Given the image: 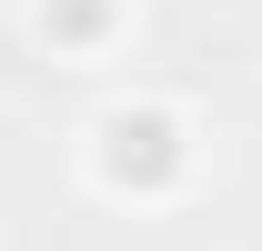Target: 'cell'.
I'll return each instance as SVG.
<instances>
[{
    "instance_id": "obj_1",
    "label": "cell",
    "mask_w": 262,
    "mask_h": 251,
    "mask_svg": "<svg viewBox=\"0 0 262 251\" xmlns=\"http://www.w3.org/2000/svg\"><path fill=\"white\" fill-rule=\"evenodd\" d=\"M101 171L111 181H171L182 171V121L171 111H111L101 121Z\"/></svg>"
},
{
    "instance_id": "obj_2",
    "label": "cell",
    "mask_w": 262,
    "mask_h": 251,
    "mask_svg": "<svg viewBox=\"0 0 262 251\" xmlns=\"http://www.w3.org/2000/svg\"><path fill=\"white\" fill-rule=\"evenodd\" d=\"M51 31H61V40H91L101 31V0H51Z\"/></svg>"
}]
</instances>
